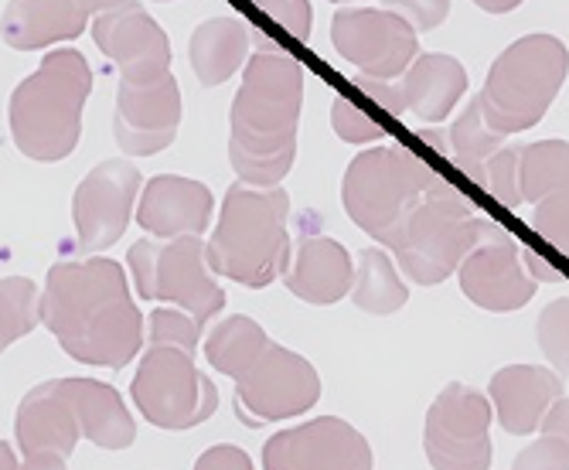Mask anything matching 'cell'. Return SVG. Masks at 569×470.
I'll use <instances>...</instances> for the list:
<instances>
[{
  "label": "cell",
  "mask_w": 569,
  "mask_h": 470,
  "mask_svg": "<svg viewBox=\"0 0 569 470\" xmlns=\"http://www.w3.org/2000/svg\"><path fill=\"white\" fill-rule=\"evenodd\" d=\"M133 406L158 430H191L212 420L219 409L216 382L198 372L194 354L150 344L130 386Z\"/></svg>",
  "instance_id": "obj_9"
},
{
  "label": "cell",
  "mask_w": 569,
  "mask_h": 470,
  "mask_svg": "<svg viewBox=\"0 0 569 470\" xmlns=\"http://www.w3.org/2000/svg\"><path fill=\"white\" fill-rule=\"evenodd\" d=\"M529 226H532L549 246H556L562 256H569V191H566V194H552V198L532 204Z\"/></svg>",
  "instance_id": "obj_35"
},
{
  "label": "cell",
  "mask_w": 569,
  "mask_h": 470,
  "mask_svg": "<svg viewBox=\"0 0 569 470\" xmlns=\"http://www.w3.org/2000/svg\"><path fill=\"white\" fill-rule=\"evenodd\" d=\"M194 470H256L249 453L232 443H216L194 460Z\"/></svg>",
  "instance_id": "obj_40"
},
{
  "label": "cell",
  "mask_w": 569,
  "mask_h": 470,
  "mask_svg": "<svg viewBox=\"0 0 569 470\" xmlns=\"http://www.w3.org/2000/svg\"><path fill=\"white\" fill-rule=\"evenodd\" d=\"M18 470H69V467H66V457L59 453H24Z\"/></svg>",
  "instance_id": "obj_43"
},
{
  "label": "cell",
  "mask_w": 569,
  "mask_h": 470,
  "mask_svg": "<svg viewBox=\"0 0 569 470\" xmlns=\"http://www.w3.org/2000/svg\"><path fill=\"white\" fill-rule=\"evenodd\" d=\"M402 110L427 127H440L468 96V69L447 51H420L399 79H396Z\"/></svg>",
  "instance_id": "obj_21"
},
{
  "label": "cell",
  "mask_w": 569,
  "mask_h": 470,
  "mask_svg": "<svg viewBox=\"0 0 569 470\" xmlns=\"http://www.w3.org/2000/svg\"><path fill=\"white\" fill-rule=\"evenodd\" d=\"M331 4H355V0H331Z\"/></svg>",
  "instance_id": "obj_48"
},
{
  "label": "cell",
  "mask_w": 569,
  "mask_h": 470,
  "mask_svg": "<svg viewBox=\"0 0 569 470\" xmlns=\"http://www.w3.org/2000/svg\"><path fill=\"white\" fill-rule=\"evenodd\" d=\"M351 82H355V89L358 92H366L379 110H386L389 117H406V110H402V99H399V89H396V82H386V79H369V76H351Z\"/></svg>",
  "instance_id": "obj_39"
},
{
  "label": "cell",
  "mask_w": 569,
  "mask_h": 470,
  "mask_svg": "<svg viewBox=\"0 0 569 470\" xmlns=\"http://www.w3.org/2000/svg\"><path fill=\"white\" fill-rule=\"evenodd\" d=\"M559 396H566L562 376H556L546 364H505L488 382L495 420L511 437L539 433L546 412Z\"/></svg>",
  "instance_id": "obj_18"
},
{
  "label": "cell",
  "mask_w": 569,
  "mask_h": 470,
  "mask_svg": "<svg viewBox=\"0 0 569 470\" xmlns=\"http://www.w3.org/2000/svg\"><path fill=\"white\" fill-rule=\"evenodd\" d=\"M79 4H82V11L92 18V14H107V11H117V8L130 4V0H79Z\"/></svg>",
  "instance_id": "obj_45"
},
{
  "label": "cell",
  "mask_w": 569,
  "mask_h": 470,
  "mask_svg": "<svg viewBox=\"0 0 569 470\" xmlns=\"http://www.w3.org/2000/svg\"><path fill=\"white\" fill-rule=\"evenodd\" d=\"M511 470H569V443L559 437H539L515 457Z\"/></svg>",
  "instance_id": "obj_37"
},
{
  "label": "cell",
  "mask_w": 569,
  "mask_h": 470,
  "mask_svg": "<svg viewBox=\"0 0 569 470\" xmlns=\"http://www.w3.org/2000/svg\"><path fill=\"white\" fill-rule=\"evenodd\" d=\"M498 226L475 212L471 198L457 191L447 178L412 208V216L396 232L389 252L396 267L417 287L447 283L468 252Z\"/></svg>",
  "instance_id": "obj_7"
},
{
  "label": "cell",
  "mask_w": 569,
  "mask_h": 470,
  "mask_svg": "<svg viewBox=\"0 0 569 470\" xmlns=\"http://www.w3.org/2000/svg\"><path fill=\"white\" fill-rule=\"evenodd\" d=\"M92 69L82 51L56 48L11 96V133L24 157L41 164L66 161L82 137V110Z\"/></svg>",
  "instance_id": "obj_4"
},
{
  "label": "cell",
  "mask_w": 569,
  "mask_h": 470,
  "mask_svg": "<svg viewBox=\"0 0 569 470\" xmlns=\"http://www.w3.org/2000/svg\"><path fill=\"white\" fill-rule=\"evenodd\" d=\"M181 127V89L178 79L168 72L158 82H123L117 92V117L113 133L123 153L153 157L174 143Z\"/></svg>",
  "instance_id": "obj_17"
},
{
  "label": "cell",
  "mask_w": 569,
  "mask_h": 470,
  "mask_svg": "<svg viewBox=\"0 0 569 470\" xmlns=\"http://www.w3.org/2000/svg\"><path fill=\"white\" fill-rule=\"evenodd\" d=\"M325 386L318 369L303 354L270 341L263 358L252 369L236 379L232 406L242 427L260 430L283 420H297V416L310 412L318 406Z\"/></svg>",
  "instance_id": "obj_10"
},
{
  "label": "cell",
  "mask_w": 569,
  "mask_h": 470,
  "mask_svg": "<svg viewBox=\"0 0 569 470\" xmlns=\"http://www.w3.org/2000/svg\"><path fill=\"white\" fill-rule=\"evenodd\" d=\"M569 76V48L546 31L515 38L491 62L478 92L485 123L515 137L539 127Z\"/></svg>",
  "instance_id": "obj_5"
},
{
  "label": "cell",
  "mask_w": 569,
  "mask_h": 470,
  "mask_svg": "<svg viewBox=\"0 0 569 470\" xmlns=\"http://www.w3.org/2000/svg\"><path fill=\"white\" fill-rule=\"evenodd\" d=\"M331 127H335V133L345 143H355V147H361V143H379L386 137V130L366 110H361L358 102H351L345 96H338L331 102Z\"/></svg>",
  "instance_id": "obj_34"
},
{
  "label": "cell",
  "mask_w": 569,
  "mask_h": 470,
  "mask_svg": "<svg viewBox=\"0 0 569 470\" xmlns=\"http://www.w3.org/2000/svg\"><path fill=\"white\" fill-rule=\"evenodd\" d=\"M14 433L24 453H59L69 460V453H76V443L82 437L69 382L51 379L34 386L18 406Z\"/></svg>",
  "instance_id": "obj_20"
},
{
  "label": "cell",
  "mask_w": 569,
  "mask_h": 470,
  "mask_svg": "<svg viewBox=\"0 0 569 470\" xmlns=\"http://www.w3.org/2000/svg\"><path fill=\"white\" fill-rule=\"evenodd\" d=\"M539 433H546V437H559V440H566V443H569V396H559V399L552 402V409L546 412V420H542Z\"/></svg>",
  "instance_id": "obj_42"
},
{
  "label": "cell",
  "mask_w": 569,
  "mask_h": 470,
  "mask_svg": "<svg viewBox=\"0 0 569 470\" xmlns=\"http://www.w3.org/2000/svg\"><path fill=\"white\" fill-rule=\"evenodd\" d=\"M127 263L143 300L178 303L198 324H209L226 307V290L209 267V242L201 236L140 239L130 246Z\"/></svg>",
  "instance_id": "obj_8"
},
{
  "label": "cell",
  "mask_w": 569,
  "mask_h": 470,
  "mask_svg": "<svg viewBox=\"0 0 569 470\" xmlns=\"http://www.w3.org/2000/svg\"><path fill=\"white\" fill-rule=\"evenodd\" d=\"M372 443L341 416L287 427L263 443V470H372Z\"/></svg>",
  "instance_id": "obj_13"
},
{
  "label": "cell",
  "mask_w": 569,
  "mask_h": 470,
  "mask_svg": "<svg viewBox=\"0 0 569 470\" xmlns=\"http://www.w3.org/2000/svg\"><path fill=\"white\" fill-rule=\"evenodd\" d=\"M290 194L283 188H252L236 181L226 191L216 236L209 239L212 273L263 290L290 267Z\"/></svg>",
  "instance_id": "obj_3"
},
{
  "label": "cell",
  "mask_w": 569,
  "mask_h": 470,
  "mask_svg": "<svg viewBox=\"0 0 569 470\" xmlns=\"http://www.w3.org/2000/svg\"><path fill=\"white\" fill-rule=\"evenodd\" d=\"M252 31V41H256V51H280V44L273 41V38H267L263 31H256V28H249Z\"/></svg>",
  "instance_id": "obj_47"
},
{
  "label": "cell",
  "mask_w": 569,
  "mask_h": 470,
  "mask_svg": "<svg viewBox=\"0 0 569 470\" xmlns=\"http://www.w3.org/2000/svg\"><path fill=\"white\" fill-rule=\"evenodd\" d=\"M147 344H161V348H181L194 354L201 348V324L191 318L188 310L174 307H158L150 313V334Z\"/></svg>",
  "instance_id": "obj_33"
},
{
  "label": "cell",
  "mask_w": 569,
  "mask_h": 470,
  "mask_svg": "<svg viewBox=\"0 0 569 470\" xmlns=\"http://www.w3.org/2000/svg\"><path fill=\"white\" fill-rule=\"evenodd\" d=\"M475 8H481L485 14H491V18H501V14H511L515 8H522L526 0H471Z\"/></svg>",
  "instance_id": "obj_44"
},
{
  "label": "cell",
  "mask_w": 569,
  "mask_h": 470,
  "mask_svg": "<svg viewBox=\"0 0 569 470\" xmlns=\"http://www.w3.org/2000/svg\"><path fill=\"white\" fill-rule=\"evenodd\" d=\"M536 344L556 376H569V297H556L536 318Z\"/></svg>",
  "instance_id": "obj_31"
},
{
  "label": "cell",
  "mask_w": 569,
  "mask_h": 470,
  "mask_svg": "<svg viewBox=\"0 0 569 470\" xmlns=\"http://www.w3.org/2000/svg\"><path fill=\"white\" fill-rule=\"evenodd\" d=\"M256 8L270 14L280 28H287L297 41H310V28H315L310 0H256Z\"/></svg>",
  "instance_id": "obj_36"
},
{
  "label": "cell",
  "mask_w": 569,
  "mask_h": 470,
  "mask_svg": "<svg viewBox=\"0 0 569 470\" xmlns=\"http://www.w3.org/2000/svg\"><path fill=\"white\" fill-rule=\"evenodd\" d=\"M92 38L102 56L117 62L123 82H158L171 69V41L164 28L133 0L117 11L99 14L92 24Z\"/></svg>",
  "instance_id": "obj_16"
},
{
  "label": "cell",
  "mask_w": 569,
  "mask_h": 470,
  "mask_svg": "<svg viewBox=\"0 0 569 470\" xmlns=\"http://www.w3.org/2000/svg\"><path fill=\"white\" fill-rule=\"evenodd\" d=\"M569 191V140H536L522 147V194L526 204H539Z\"/></svg>",
  "instance_id": "obj_29"
},
{
  "label": "cell",
  "mask_w": 569,
  "mask_h": 470,
  "mask_svg": "<svg viewBox=\"0 0 569 470\" xmlns=\"http://www.w3.org/2000/svg\"><path fill=\"white\" fill-rule=\"evenodd\" d=\"M140 181V171L127 157L102 161L82 178V184L72 194V222L79 232V246L86 252H99L120 242L133 216Z\"/></svg>",
  "instance_id": "obj_14"
},
{
  "label": "cell",
  "mask_w": 569,
  "mask_h": 470,
  "mask_svg": "<svg viewBox=\"0 0 569 470\" xmlns=\"http://www.w3.org/2000/svg\"><path fill=\"white\" fill-rule=\"evenodd\" d=\"M351 303L372 318H392L409 303V290L402 280V270L386 246H366L355 256V283H351Z\"/></svg>",
  "instance_id": "obj_26"
},
{
  "label": "cell",
  "mask_w": 569,
  "mask_h": 470,
  "mask_svg": "<svg viewBox=\"0 0 569 470\" xmlns=\"http://www.w3.org/2000/svg\"><path fill=\"white\" fill-rule=\"evenodd\" d=\"M389 11L406 18L412 28H417V34H420V31H433V28H440L447 21L450 0H392Z\"/></svg>",
  "instance_id": "obj_38"
},
{
  "label": "cell",
  "mask_w": 569,
  "mask_h": 470,
  "mask_svg": "<svg viewBox=\"0 0 569 470\" xmlns=\"http://www.w3.org/2000/svg\"><path fill=\"white\" fill-rule=\"evenodd\" d=\"M86 11L79 0H11L0 34L18 51H34L59 41H76L86 31Z\"/></svg>",
  "instance_id": "obj_23"
},
{
  "label": "cell",
  "mask_w": 569,
  "mask_h": 470,
  "mask_svg": "<svg viewBox=\"0 0 569 470\" xmlns=\"http://www.w3.org/2000/svg\"><path fill=\"white\" fill-rule=\"evenodd\" d=\"M522 147L526 143H508L501 147L491 161L485 164V174H481V188L505 208H522L526 204V194H522Z\"/></svg>",
  "instance_id": "obj_32"
},
{
  "label": "cell",
  "mask_w": 569,
  "mask_h": 470,
  "mask_svg": "<svg viewBox=\"0 0 569 470\" xmlns=\"http://www.w3.org/2000/svg\"><path fill=\"white\" fill-rule=\"evenodd\" d=\"M252 31L239 18H209L191 34L188 59L201 86H226L249 62Z\"/></svg>",
  "instance_id": "obj_24"
},
{
  "label": "cell",
  "mask_w": 569,
  "mask_h": 470,
  "mask_svg": "<svg viewBox=\"0 0 569 470\" xmlns=\"http://www.w3.org/2000/svg\"><path fill=\"white\" fill-rule=\"evenodd\" d=\"M440 181L443 174L420 161L409 147L379 143L351 157L341 181V204L361 232L389 249L412 208Z\"/></svg>",
  "instance_id": "obj_6"
},
{
  "label": "cell",
  "mask_w": 569,
  "mask_h": 470,
  "mask_svg": "<svg viewBox=\"0 0 569 470\" xmlns=\"http://www.w3.org/2000/svg\"><path fill=\"white\" fill-rule=\"evenodd\" d=\"M38 313L69 358L96 369L120 372L143 348V313L110 256L51 267Z\"/></svg>",
  "instance_id": "obj_1"
},
{
  "label": "cell",
  "mask_w": 569,
  "mask_h": 470,
  "mask_svg": "<svg viewBox=\"0 0 569 470\" xmlns=\"http://www.w3.org/2000/svg\"><path fill=\"white\" fill-rule=\"evenodd\" d=\"M331 44L358 76L396 82L420 56V34L389 8H341L331 18Z\"/></svg>",
  "instance_id": "obj_12"
},
{
  "label": "cell",
  "mask_w": 569,
  "mask_h": 470,
  "mask_svg": "<svg viewBox=\"0 0 569 470\" xmlns=\"http://www.w3.org/2000/svg\"><path fill=\"white\" fill-rule=\"evenodd\" d=\"M38 300V287L28 277L0 280V354L41 324Z\"/></svg>",
  "instance_id": "obj_30"
},
{
  "label": "cell",
  "mask_w": 569,
  "mask_h": 470,
  "mask_svg": "<svg viewBox=\"0 0 569 470\" xmlns=\"http://www.w3.org/2000/svg\"><path fill=\"white\" fill-rule=\"evenodd\" d=\"M519 249H522V267L536 283H566V277L556 267H549V259L539 249H532V246H519Z\"/></svg>",
  "instance_id": "obj_41"
},
{
  "label": "cell",
  "mask_w": 569,
  "mask_h": 470,
  "mask_svg": "<svg viewBox=\"0 0 569 470\" xmlns=\"http://www.w3.org/2000/svg\"><path fill=\"white\" fill-rule=\"evenodd\" d=\"M18 467H21V460L14 453V447L0 440V470H18Z\"/></svg>",
  "instance_id": "obj_46"
},
{
  "label": "cell",
  "mask_w": 569,
  "mask_h": 470,
  "mask_svg": "<svg viewBox=\"0 0 569 470\" xmlns=\"http://www.w3.org/2000/svg\"><path fill=\"white\" fill-rule=\"evenodd\" d=\"M460 293L491 313L522 310L536 297V280L522 267V249L501 226L488 232L457 270Z\"/></svg>",
  "instance_id": "obj_15"
},
{
  "label": "cell",
  "mask_w": 569,
  "mask_h": 470,
  "mask_svg": "<svg viewBox=\"0 0 569 470\" xmlns=\"http://www.w3.org/2000/svg\"><path fill=\"white\" fill-rule=\"evenodd\" d=\"M216 198L209 184L181 174H158L150 178L140 191L137 222L143 232L158 239H178V236H204L212 222Z\"/></svg>",
  "instance_id": "obj_19"
},
{
  "label": "cell",
  "mask_w": 569,
  "mask_h": 470,
  "mask_svg": "<svg viewBox=\"0 0 569 470\" xmlns=\"http://www.w3.org/2000/svg\"><path fill=\"white\" fill-rule=\"evenodd\" d=\"M303 66L283 51H256L229 110V164L242 184L280 188L297 161Z\"/></svg>",
  "instance_id": "obj_2"
},
{
  "label": "cell",
  "mask_w": 569,
  "mask_h": 470,
  "mask_svg": "<svg viewBox=\"0 0 569 470\" xmlns=\"http://www.w3.org/2000/svg\"><path fill=\"white\" fill-rule=\"evenodd\" d=\"M355 263L351 252L331 236H303L290 256V267L283 273V287L315 307H331L351 293Z\"/></svg>",
  "instance_id": "obj_22"
},
{
  "label": "cell",
  "mask_w": 569,
  "mask_h": 470,
  "mask_svg": "<svg viewBox=\"0 0 569 470\" xmlns=\"http://www.w3.org/2000/svg\"><path fill=\"white\" fill-rule=\"evenodd\" d=\"M66 382L79 412L82 437L89 443H96L99 450H113V453L133 447L137 440L133 416L113 386L96 382V379H66Z\"/></svg>",
  "instance_id": "obj_25"
},
{
  "label": "cell",
  "mask_w": 569,
  "mask_h": 470,
  "mask_svg": "<svg viewBox=\"0 0 569 470\" xmlns=\"http://www.w3.org/2000/svg\"><path fill=\"white\" fill-rule=\"evenodd\" d=\"M267 348H270V334L252 318H246V313L219 321L209 331V338L201 341V351L209 358V364L229 379H242L252 364L263 358Z\"/></svg>",
  "instance_id": "obj_27"
},
{
  "label": "cell",
  "mask_w": 569,
  "mask_h": 470,
  "mask_svg": "<svg viewBox=\"0 0 569 470\" xmlns=\"http://www.w3.org/2000/svg\"><path fill=\"white\" fill-rule=\"evenodd\" d=\"M491 399L468 386L450 382L430 402L423 420V453L433 470H491Z\"/></svg>",
  "instance_id": "obj_11"
},
{
  "label": "cell",
  "mask_w": 569,
  "mask_h": 470,
  "mask_svg": "<svg viewBox=\"0 0 569 470\" xmlns=\"http://www.w3.org/2000/svg\"><path fill=\"white\" fill-rule=\"evenodd\" d=\"M505 147V137L495 133L488 123H485V113H481V102L478 96L468 102V107L460 110V117L447 127V157L450 161L468 174L475 184H481V174H485V164L491 157Z\"/></svg>",
  "instance_id": "obj_28"
}]
</instances>
